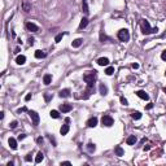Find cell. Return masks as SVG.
Here are the masks:
<instances>
[{
    "instance_id": "obj_6",
    "label": "cell",
    "mask_w": 166,
    "mask_h": 166,
    "mask_svg": "<svg viewBox=\"0 0 166 166\" xmlns=\"http://www.w3.org/2000/svg\"><path fill=\"white\" fill-rule=\"evenodd\" d=\"M71 109H73V105H71V104H61V105H60V110H61L62 113H69Z\"/></svg>"
},
{
    "instance_id": "obj_13",
    "label": "cell",
    "mask_w": 166,
    "mask_h": 166,
    "mask_svg": "<svg viewBox=\"0 0 166 166\" xmlns=\"http://www.w3.org/2000/svg\"><path fill=\"white\" fill-rule=\"evenodd\" d=\"M59 96L60 97H69L70 96V90H69V88H65V90H61L60 92H59Z\"/></svg>"
},
{
    "instance_id": "obj_29",
    "label": "cell",
    "mask_w": 166,
    "mask_h": 166,
    "mask_svg": "<svg viewBox=\"0 0 166 166\" xmlns=\"http://www.w3.org/2000/svg\"><path fill=\"white\" fill-rule=\"evenodd\" d=\"M52 97H53V95H52V94H49V92H46V94H44V100H46L47 103L52 100Z\"/></svg>"
},
{
    "instance_id": "obj_28",
    "label": "cell",
    "mask_w": 166,
    "mask_h": 166,
    "mask_svg": "<svg viewBox=\"0 0 166 166\" xmlns=\"http://www.w3.org/2000/svg\"><path fill=\"white\" fill-rule=\"evenodd\" d=\"M105 74H106V75L114 74V68H113V66H108V68L105 69Z\"/></svg>"
},
{
    "instance_id": "obj_42",
    "label": "cell",
    "mask_w": 166,
    "mask_h": 166,
    "mask_svg": "<svg viewBox=\"0 0 166 166\" xmlns=\"http://www.w3.org/2000/svg\"><path fill=\"white\" fill-rule=\"evenodd\" d=\"M30 99H31V94H27V95L25 96V100H26V101H29Z\"/></svg>"
},
{
    "instance_id": "obj_14",
    "label": "cell",
    "mask_w": 166,
    "mask_h": 166,
    "mask_svg": "<svg viewBox=\"0 0 166 166\" xmlns=\"http://www.w3.org/2000/svg\"><path fill=\"white\" fill-rule=\"evenodd\" d=\"M97 64L100 65V66H108L109 65V59H106V57H100L97 60Z\"/></svg>"
},
{
    "instance_id": "obj_26",
    "label": "cell",
    "mask_w": 166,
    "mask_h": 166,
    "mask_svg": "<svg viewBox=\"0 0 166 166\" xmlns=\"http://www.w3.org/2000/svg\"><path fill=\"white\" fill-rule=\"evenodd\" d=\"M131 118L132 119H140L141 118V113L140 112H132L131 113Z\"/></svg>"
},
{
    "instance_id": "obj_9",
    "label": "cell",
    "mask_w": 166,
    "mask_h": 166,
    "mask_svg": "<svg viewBox=\"0 0 166 166\" xmlns=\"http://www.w3.org/2000/svg\"><path fill=\"white\" fill-rule=\"evenodd\" d=\"M99 91H100V95L106 96L108 95V87L104 83H100V86H99Z\"/></svg>"
},
{
    "instance_id": "obj_47",
    "label": "cell",
    "mask_w": 166,
    "mask_h": 166,
    "mask_svg": "<svg viewBox=\"0 0 166 166\" xmlns=\"http://www.w3.org/2000/svg\"><path fill=\"white\" fill-rule=\"evenodd\" d=\"M0 118H2V119L4 118V112H2V113H0Z\"/></svg>"
},
{
    "instance_id": "obj_3",
    "label": "cell",
    "mask_w": 166,
    "mask_h": 166,
    "mask_svg": "<svg viewBox=\"0 0 166 166\" xmlns=\"http://www.w3.org/2000/svg\"><path fill=\"white\" fill-rule=\"evenodd\" d=\"M118 39L121 42H128L130 40V32L127 29H121L118 31Z\"/></svg>"
},
{
    "instance_id": "obj_17",
    "label": "cell",
    "mask_w": 166,
    "mask_h": 166,
    "mask_svg": "<svg viewBox=\"0 0 166 166\" xmlns=\"http://www.w3.org/2000/svg\"><path fill=\"white\" fill-rule=\"evenodd\" d=\"M69 130H70V127H69V125L66 123V125H62V127L60 128V134L61 135H66L69 132Z\"/></svg>"
},
{
    "instance_id": "obj_23",
    "label": "cell",
    "mask_w": 166,
    "mask_h": 166,
    "mask_svg": "<svg viewBox=\"0 0 166 166\" xmlns=\"http://www.w3.org/2000/svg\"><path fill=\"white\" fill-rule=\"evenodd\" d=\"M87 151L90 153H94L96 151V145L94 144V143H88V144H87Z\"/></svg>"
},
{
    "instance_id": "obj_34",
    "label": "cell",
    "mask_w": 166,
    "mask_h": 166,
    "mask_svg": "<svg viewBox=\"0 0 166 166\" xmlns=\"http://www.w3.org/2000/svg\"><path fill=\"white\" fill-rule=\"evenodd\" d=\"M161 59H162L163 61H166V49H165V51L161 53Z\"/></svg>"
},
{
    "instance_id": "obj_20",
    "label": "cell",
    "mask_w": 166,
    "mask_h": 166,
    "mask_svg": "<svg viewBox=\"0 0 166 166\" xmlns=\"http://www.w3.org/2000/svg\"><path fill=\"white\" fill-rule=\"evenodd\" d=\"M88 25V18L87 17H83L82 20H81V24H79V29L82 30V29H84L86 26Z\"/></svg>"
},
{
    "instance_id": "obj_10",
    "label": "cell",
    "mask_w": 166,
    "mask_h": 166,
    "mask_svg": "<svg viewBox=\"0 0 166 166\" xmlns=\"http://www.w3.org/2000/svg\"><path fill=\"white\" fill-rule=\"evenodd\" d=\"M51 82H52V75L51 74H44L43 75V83L46 86H48V84H51Z\"/></svg>"
},
{
    "instance_id": "obj_35",
    "label": "cell",
    "mask_w": 166,
    "mask_h": 166,
    "mask_svg": "<svg viewBox=\"0 0 166 166\" xmlns=\"http://www.w3.org/2000/svg\"><path fill=\"white\" fill-rule=\"evenodd\" d=\"M48 138H49V140H51L52 144H53V145H56V140H54V138H53V136H51V135H49Z\"/></svg>"
},
{
    "instance_id": "obj_18",
    "label": "cell",
    "mask_w": 166,
    "mask_h": 166,
    "mask_svg": "<svg viewBox=\"0 0 166 166\" xmlns=\"http://www.w3.org/2000/svg\"><path fill=\"white\" fill-rule=\"evenodd\" d=\"M126 143H127L128 145H134L135 143H136V136H135V135L128 136V138H127V140H126Z\"/></svg>"
},
{
    "instance_id": "obj_5",
    "label": "cell",
    "mask_w": 166,
    "mask_h": 166,
    "mask_svg": "<svg viewBox=\"0 0 166 166\" xmlns=\"http://www.w3.org/2000/svg\"><path fill=\"white\" fill-rule=\"evenodd\" d=\"M27 113H29L30 118L32 119V125L38 126V125H39V114H38L36 112H34V110H29Z\"/></svg>"
},
{
    "instance_id": "obj_24",
    "label": "cell",
    "mask_w": 166,
    "mask_h": 166,
    "mask_svg": "<svg viewBox=\"0 0 166 166\" xmlns=\"http://www.w3.org/2000/svg\"><path fill=\"white\" fill-rule=\"evenodd\" d=\"M43 158H44V154H43L42 152H38L36 157H35V163H40V162L43 161Z\"/></svg>"
},
{
    "instance_id": "obj_33",
    "label": "cell",
    "mask_w": 166,
    "mask_h": 166,
    "mask_svg": "<svg viewBox=\"0 0 166 166\" xmlns=\"http://www.w3.org/2000/svg\"><path fill=\"white\" fill-rule=\"evenodd\" d=\"M17 125H18V122H17V121H13V122L10 123L9 126H10V128H16V127H17Z\"/></svg>"
},
{
    "instance_id": "obj_49",
    "label": "cell",
    "mask_w": 166,
    "mask_h": 166,
    "mask_svg": "<svg viewBox=\"0 0 166 166\" xmlns=\"http://www.w3.org/2000/svg\"><path fill=\"white\" fill-rule=\"evenodd\" d=\"M165 75H166V71H165Z\"/></svg>"
},
{
    "instance_id": "obj_43",
    "label": "cell",
    "mask_w": 166,
    "mask_h": 166,
    "mask_svg": "<svg viewBox=\"0 0 166 166\" xmlns=\"http://www.w3.org/2000/svg\"><path fill=\"white\" fill-rule=\"evenodd\" d=\"M26 138V135L25 134H21V135H18V140H22V139H25Z\"/></svg>"
},
{
    "instance_id": "obj_46",
    "label": "cell",
    "mask_w": 166,
    "mask_h": 166,
    "mask_svg": "<svg viewBox=\"0 0 166 166\" xmlns=\"http://www.w3.org/2000/svg\"><path fill=\"white\" fill-rule=\"evenodd\" d=\"M13 165H14V163H13L12 161H10V162H8V163H7V166H13Z\"/></svg>"
},
{
    "instance_id": "obj_27",
    "label": "cell",
    "mask_w": 166,
    "mask_h": 166,
    "mask_svg": "<svg viewBox=\"0 0 166 166\" xmlns=\"http://www.w3.org/2000/svg\"><path fill=\"white\" fill-rule=\"evenodd\" d=\"M49 116H51L52 118H54V119H57V118H60V113L57 112V110H51V113H49Z\"/></svg>"
},
{
    "instance_id": "obj_45",
    "label": "cell",
    "mask_w": 166,
    "mask_h": 166,
    "mask_svg": "<svg viewBox=\"0 0 166 166\" xmlns=\"http://www.w3.org/2000/svg\"><path fill=\"white\" fill-rule=\"evenodd\" d=\"M152 108H153V104H152V103L147 105V109H152Z\"/></svg>"
},
{
    "instance_id": "obj_36",
    "label": "cell",
    "mask_w": 166,
    "mask_h": 166,
    "mask_svg": "<svg viewBox=\"0 0 166 166\" xmlns=\"http://www.w3.org/2000/svg\"><path fill=\"white\" fill-rule=\"evenodd\" d=\"M105 39H108V38H106V36L103 34V31H101V32H100V40H101V42H104Z\"/></svg>"
},
{
    "instance_id": "obj_30",
    "label": "cell",
    "mask_w": 166,
    "mask_h": 166,
    "mask_svg": "<svg viewBox=\"0 0 166 166\" xmlns=\"http://www.w3.org/2000/svg\"><path fill=\"white\" fill-rule=\"evenodd\" d=\"M65 35V32H60V34H57L56 35V38H54V42H56V43H60V40L62 39V36Z\"/></svg>"
},
{
    "instance_id": "obj_41",
    "label": "cell",
    "mask_w": 166,
    "mask_h": 166,
    "mask_svg": "<svg viewBox=\"0 0 166 166\" xmlns=\"http://www.w3.org/2000/svg\"><path fill=\"white\" fill-rule=\"evenodd\" d=\"M29 44H30V46H32V44H34V38H29Z\"/></svg>"
},
{
    "instance_id": "obj_25",
    "label": "cell",
    "mask_w": 166,
    "mask_h": 166,
    "mask_svg": "<svg viewBox=\"0 0 166 166\" xmlns=\"http://www.w3.org/2000/svg\"><path fill=\"white\" fill-rule=\"evenodd\" d=\"M114 152H116L117 156H119V157H121V156H123V153H125L123 149L121 148V147H116V148H114Z\"/></svg>"
},
{
    "instance_id": "obj_12",
    "label": "cell",
    "mask_w": 166,
    "mask_h": 166,
    "mask_svg": "<svg viewBox=\"0 0 166 166\" xmlns=\"http://www.w3.org/2000/svg\"><path fill=\"white\" fill-rule=\"evenodd\" d=\"M8 144H9V147L12 148V149H17V140L14 139V138H9V140H8Z\"/></svg>"
},
{
    "instance_id": "obj_31",
    "label": "cell",
    "mask_w": 166,
    "mask_h": 166,
    "mask_svg": "<svg viewBox=\"0 0 166 166\" xmlns=\"http://www.w3.org/2000/svg\"><path fill=\"white\" fill-rule=\"evenodd\" d=\"M119 100H121V104H122V105H125V106H127V105H128L127 100H126V99H125L123 96H121V99H119Z\"/></svg>"
},
{
    "instance_id": "obj_1",
    "label": "cell",
    "mask_w": 166,
    "mask_h": 166,
    "mask_svg": "<svg viewBox=\"0 0 166 166\" xmlns=\"http://www.w3.org/2000/svg\"><path fill=\"white\" fill-rule=\"evenodd\" d=\"M97 78V71L96 70H90L83 74V81L87 83V87H94L95 82Z\"/></svg>"
},
{
    "instance_id": "obj_16",
    "label": "cell",
    "mask_w": 166,
    "mask_h": 166,
    "mask_svg": "<svg viewBox=\"0 0 166 166\" xmlns=\"http://www.w3.org/2000/svg\"><path fill=\"white\" fill-rule=\"evenodd\" d=\"M82 43H83V39L78 38V39L73 40V43H71V47H73V48H78V47H81V46H82Z\"/></svg>"
},
{
    "instance_id": "obj_22",
    "label": "cell",
    "mask_w": 166,
    "mask_h": 166,
    "mask_svg": "<svg viewBox=\"0 0 166 166\" xmlns=\"http://www.w3.org/2000/svg\"><path fill=\"white\" fill-rule=\"evenodd\" d=\"M82 9H83V12L86 14L90 13V10H88V4H87V0H82Z\"/></svg>"
},
{
    "instance_id": "obj_48",
    "label": "cell",
    "mask_w": 166,
    "mask_h": 166,
    "mask_svg": "<svg viewBox=\"0 0 166 166\" xmlns=\"http://www.w3.org/2000/svg\"><path fill=\"white\" fill-rule=\"evenodd\" d=\"M163 92L166 94V87H163Z\"/></svg>"
},
{
    "instance_id": "obj_40",
    "label": "cell",
    "mask_w": 166,
    "mask_h": 166,
    "mask_svg": "<svg viewBox=\"0 0 166 166\" xmlns=\"http://www.w3.org/2000/svg\"><path fill=\"white\" fill-rule=\"evenodd\" d=\"M62 165H68V166H70L71 162H70V161H64V162H61V166H62Z\"/></svg>"
},
{
    "instance_id": "obj_19",
    "label": "cell",
    "mask_w": 166,
    "mask_h": 166,
    "mask_svg": "<svg viewBox=\"0 0 166 166\" xmlns=\"http://www.w3.org/2000/svg\"><path fill=\"white\" fill-rule=\"evenodd\" d=\"M46 56H47V53L44 52V51H40V49L35 51V57H36V59H44Z\"/></svg>"
},
{
    "instance_id": "obj_21",
    "label": "cell",
    "mask_w": 166,
    "mask_h": 166,
    "mask_svg": "<svg viewBox=\"0 0 166 166\" xmlns=\"http://www.w3.org/2000/svg\"><path fill=\"white\" fill-rule=\"evenodd\" d=\"M22 8H24V10H25V12H30V10H31V4L29 3V2H24V3H22Z\"/></svg>"
},
{
    "instance_id": "obj_4",
    "label": "cell",
    "mask_w": 166,
    "mask_h": 166,
    "mask_svg": "<svg viewBox=\"0 0 166 166\" xmlns=\"http://www.w3.org/2000/svg\"><path fill=\"white\" fill-rule=\"evenodd\" d=\"M101 123H103V126L110 127V126H113V123H114V119H113V117H112V116H108V114H105V116H103V118H101Z\"/></svg>"
},
{
    "instance_id": "obj_32",
    "label": "cell",
    "mask_w": 166,
    "mask_h": 166,
    "mask_svg": "<svg viewBox=\"0 0 166 166\" xmlns=\"http://www.w3.org/2000/svg\"><path fill=\"white\" fill-rule=\"evenodd\" d=\"M22 112H29V110H27V108L26 106H24V108H21V109H18L17 110V113L20 114V113H22Z\"/></svg>"
},
{
    "instance_id": "obj_7",
    "label": "cell",
    "mask_w": 166,
    "mask_h": 166,
    "mask_svg": "<svg viewBox=\"0 0 166 166\" xmlns=\"http://www.w3.org/2000/svg\"><path fill=\"white\" fill-rule=\"evenodd\" d=\"M26 29L29 31H32V32H36L39 30V27L35 25V24H32V22H26Z\"/></svg>"
},
{
    "instance_id": "obj_38",
    "label": "cell",
    "mask_w": 166,
    "mask_h": 166,
    "mask_svg": "<svg viewBox=\"0 0 166 166\" xmlns=\"http://www.w3.org/2000/svg\"><path fill=\"white\" fill-rule=\"evenodd\" d=\"M36 143H38V144H43V138H42V136H39V138L36 139Z\"/></svg>"
},
{
    "instance_id": "obj_2",
    "label": "cell",
    "mask_w": 166,
    "mask_h": 166,
    "mask_svg": "<svg viewBox=\"0 0 166 166\" xmlns=\"http://www.w3.org/2000/svg\"><path fill=\"white\" fill-rule=\"evenodd\" d=\"M158 29L157 27H151L149 22L147 20H141V32L145 35H149V34H154V32H157Z\"/></svg>"
},
{
    "instance_id": "obj_11",
    "label": "cell",
    "mask_w": 166,
    "mask_h": 166,
    "mask_svg": "<svg viewBox=\"0 0 166 166\" xmlns=\"http://www.w3.org/2000/svg\"><path fill=\"white\" fill-rule=\"evenodd\" d=\"M140 99H143V100H149V95L147 94V92H144V91H136L135 92Z\"/></svg>"
},
{
    "instance_id": "obj_37",
    "label": "cell",
    "mask_w": 166,
    "mask_h": 166,
    "mask_svg": "<svg viewBox=\"0 0 166 166\" xmlns=\"http://www.w3.org/2000/svg\"><path fill=\"white\" fill-rule=\"evenodd\" d=\"M131 66H132V69H139V64L138 62H134Z\"/></svg>"
},
{
    "instance_id": "obj_8",
    "label": "cell",
    "mask_w": 166,
    "mask_h": 166,
    "mask_svg": "<svg viewBox=\"0 0 166 166\" xmlns=\"http://www.w3.org/2000/svg\"><path fill=\"white\" fill-rule=\"evenodd\" d=\"M97 122H99V119L96 117H91L90 119L87 121V126L88 127H96L97 126Z\"/></svg>"
},
{
    "instance_id": "obj_15",
    "label": "cell",
    "mask_w": 166,
    "mask_h": 166,
    "mask_svg": "<svg viewBox=\"0 0 166 166\" xmlns=\"http://www.w3.org/2000/svg\"><path fill=\"white\" fill-rule=\"evenodd\" d=\"M16 62L18 65H24L26 62V56H24V54H18L17 59H16Z\"/></svg>"
},
{
    "instance_id": "obj_39",
    "label": "cell",
    "mask_w": 166,
    "mask_h": 166,
    "mask_svg": "<svg viewBox=\"0 0 166 166\" xmlns=\"http://www.w3.org/2000/svg\"><path fill=\"white\" fill-rule=\"evenodd\" d=\"M31 158H32V157H31V154H27V156L25 157V161H27V162H29V161H31Z\"/></svg>"
},
{
    "instance_id": "obj_44",
    "label": "cell",
    "mask_w": 166,
    "mask_h": 166,
    "mask_svg": "<svg viewBox=\"0 0 166 166\" xmlns=\"http://www.w3.org/2000/svg\"><path fill=\"white\" fill-rule=\"evenodd\" d=\"M143 149H144V151H149V149H151V145H145Z\"/></svg>"
}]
</instances>
